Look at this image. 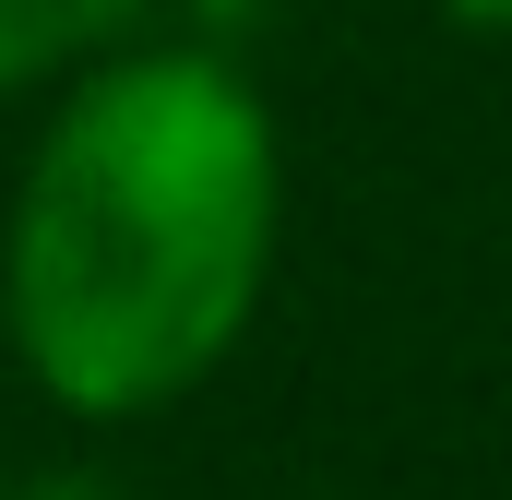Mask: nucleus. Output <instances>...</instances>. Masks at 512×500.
<instances>
[{
	"label": "nucleus",
	"instance_id": "obj_2",
	"mask_svg": "<svg viewBox=\"0 0 512 500\" xmlns=\"http://www.w3.org/2000/svg\"><path fill=\"white\" fill-rule=\"evenodd\" d=\"M143 0H0V108L72 84L96 48H120V24Z\"/></svg>",
	"mask_w": 512,
	"mask_h": 500
},
{
	"label": "nucleus",
	"instance_id": "obj_3",
	"mask_svg": "<svg viewBox=\"0 0 512 500\" xmlns=\"http://www.w3.org/2000/svg\"><path fill=\"white\" fill-rule=\"evenodd\" d=\"M0 500H131L108 465H24V477H0Z\"/></svg>",
	"mask_w": 512,
	"mask_h": 500
},
{
	"label": "nucleus",
	"instance_id": "obj_1",
	"mask_svg": "<svg viewBox=\"0 0 512 500\" xmlns=\"http://www.w3.org/2000/svg\"><path fill=\"white\" fill-rule=\"evenodd\" d=\"M286 250V131L227 48H96L0 203V346L60 417L131 429L251 346Z\"/></svg>",
	"mask_w": 512,
	"mask_h": 500
},
{
	"label": "nucleus",
	"instance_id": "obj_4",
	"mask_svg": "<svg viewBox=\"0 0 512 500\" xmlns=\"http://www.w3.org/2000/svg\"><path fill=\"white\" fill-rule=\"evenodd\" d=\"M453 36H512V0H441Z\"/></svg>",
	"mask_w": 512,
	"mask_h": 500
}]
</instances>
